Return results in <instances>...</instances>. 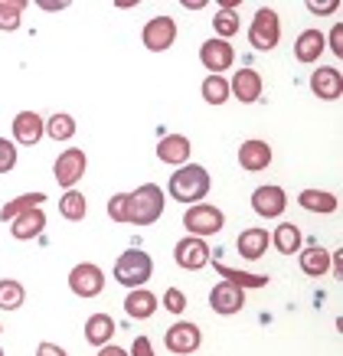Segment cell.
Masks as SVG:
<instances>
[{
	"label": "cell",
	"mask_w": 343,
	"mask_h": 356,
	"mask_svg": "<svg viewBox=\"0 0 343 356\" xmlns=\"http://www.w3.org/2000/svg\"><path fill=\"white\" fill-rule=\"evenodd\" d=\"M209 186H213V180H209L206 167H200V163H183V167H177V173H170L167 190H170V196L177 203L196 206L206 200Z\"/></svg>",
	"instance_id": "1"
},
{
	"label": "cell",
	"mask_w": 343,
	"mask_h": 356,
	"mask_svg": "<svg viewBox=\"0 0 343 356\" xmlns=\"http://www.w3.org/2000/svg\"><path fill=\"white\" fill-rule=\"evenodd\" d=\"M163 216V190L157 184H141L128 193V222L131 226H154Z\"/></svg>",
	"instance_id": "2"
},
{
	"label": "cell",
	"mask_w": 343,
	"mask_h": 356,
	"mask_svg": "<svg viewBox=\"0 0 343 356\" xmlns=\"http://www.w3.org/2000/svg\"><path fill=\"white\" fill-rule=\"evenodd\" d=\"M154 275V259H150L147 252H141V248H128V252H121L118 261H115V281L125 284V288H144Z\"/></svg>",
	"instance_id": "3"
},
{
	"label": "cell",
	"mask_w": 343,
	"mask_h": 356,
	"mask_svg": "<svg viewBox=\"0 0 343 356\" xmlns=\"http://www.w3.org/2000/svg\"><path fill=\"white\" fill-rule=\"evenodd\" d=\"M248 43L255 46L258 53H271L281 43V17L271 7H258L255 20L248 26Z\"/></svg>",
	"instance_id": "4"
},
{
	"label": "cell",
	"mask_w": 343,
	"mask_h": 356,
	"mask_svg": "<svg viewBox=\"0 0 343 356\" xmlns=\"http://www.w3.org/2000/svg\"><path fill=\"white\" fill-rule=\"evenodd\" d=\"M183 226H186V236H196V238L216 236L225 226V213L209 203H196L183 213Z\"/></svg>",
	"instance_id": "5"
},
{
	"label": "cell",
	"mask_w": 343,
	"mask_h": 356,
	"mask_svg": "<svg viewBox=\"0 0 343 356\" xmlns=\"http://www.w3.org/2000/svg\"><path fill=\"white\" fill-rule=\"evenodd\" d=\"M69 291L75 298H98L105 291V271L98 268L95 261H79L72 271H69Z\"/></svg>",
	"instance_id": "6"
},
{
	"label": "cell",
	"mask_w": 343,
	"mask_h": 356,
	"mask_svg": "<svg viewBox=\"0 0 343 356\" xmlns=\"http://www.w3.org/2000/svg\"><path fill=\"white\" fill-rule=\"evenodd\" d=\"M173 261H177L183 271H203L206 265L213 261V248L206 245V238L183 236L180 242L173 245Z\"/></svg>",
	"instance_id": "7"
},
{
	"label": "cell",
	"mask_w": 343,
	"mask_h": 356,
	"mask_svg": "<svg viewBox=\"0 0 343 356\" xmlns=\"http://www.w3.org/2000/svg\"><path fill=\"white\" fill-rule=\"evenodd\" d=\"M86 167H88V157L82 147H65L53 163V177L56 184L63 186V190H72L82 177H86Z\"/></svg>",
	"instance_id": "8"
},
{
	"label": "cell",
	"mask_w": 343,
	"mask_h": 356,
	"mask_svg": "<svg viewBox=\"0 0 343 356\" xmlns=\"http://www.w3.org/2000/svg\"><path fill=\"white\" fill-rule=\"evenodd\" d=\"M200 343H203V330H200L193 321H177V324L167 327V334H163V346H167V353H173V356L196 353Z\"/></svg>",
	"instance_id": "9"
},
{
	"label": "cell",
	"mask_w": 343,
	"mask_h": 356,
	"mask_svg": "<svg viewBox=\"0 0 343 356\" xmlns=\"http://www.w3.org/2000/svg\"><path fill=\"white\" fill-rule=\"evenodd\" d=\"M141 43L150 53H167L177 43V20L173 17H150L141 30Z\"/></svg>",
	"instance_id": "10"
},
{
	"label": "cell",
	"mask_w": 343,
	"mask_h": 356,
	"mask_svg": "<svg viewBox=\"0 0 343 356\" xmlns=\"http://www.w3.org/2000/svg\"><path fill=\"white\" fill-rule=\"evenodd\" d=\"M200 63H203V69H209V76H223L225 69H232V63H236V49H232V43L213 36L200 46Z\"/></svg>",
	"instance_id": "11"
},
{
	"label": "cell",
	"mask_w": 343,
	"mask_h": 356,
	"mask_svg": "<svg viewBox=\"0 0 343 356\" xmlns=\"http://www.w3.org/2000/svg\"><path fill=\"white\" fill-rule=\"evenodd\" d=\"M252 209H255L262 219H278L285 209H288V193L275 184H265L258 186L252 193Z\"/></svg>",
	"instance_id": "12"
},
{
	"label": "cell",
	"mask_w": 343,
	"mask_h": 356,
	"mask_svg": "<svg viewBox=\"0 0 343 356\" xmlns=\"http://www.w3.org/2000/svg\"><path fill=\"white\" fill-rule=\"evenodd\" d=\"M13 144H23V147H36L46 134V118L36 115V111H20L13 118Z\"/></svg>",
	"instance_id": "13"
},
{
	"label": "cell",
	"mask_w": 343,
	"mask_h": 356,
	"mask_svg": "<svg viewBox=\"0 0 343 356\" xmlns=\"http://www.w3.org/2000/svg\"><path fill=\"white\" fill-rule=\"evenodd\" d=\"M209 307L216 314H223V317H232L246 307V291L236 288V284H229V281H219L213 291H209Z\"/></svg>",
	"instance_id": "14"
},
{
	"label": "cell",
	"mask_w": 343,
	"mask_h": 356,
	"mask_svg": "<svg viewBox=\"0 0 343 356\" xmlns=\"http://www.w3.org/2000/svg\"><path fill=\"white\" fill-rule=\"evenodd\" d=\"M311 92L321 102H337L343 92V76L337 65H321V69H314L311 76Z\"/></svg>",
	"instance_id": "15"
},
{
	"label": "cell",
	"mask_w": 343,
	"mask_h": 356,
	"mask_svg": "<svg viewBox=\"0 0 343 356\" xmlns=\"http://www.w3.org/2000/svg\"><path fill=\"white\" fill-rule=\"evenodd\" d=\"M190 154H193V144H190L186 134H167V138L157 144V161L167 163V167L190 163Z\"/></svg>",
	"instance_id": "16"
},
{
	"label": "cell",
	"mask_w": 343,
	"mask_h": 356,
	"mask_svg": "<svg viewBox=\"0 0 343 356\" xmlns=\"http://www.w3.org/2000/svg\"><path fill=\"white\" fill-rule=\"evenodd\" d=\"M229 95L239 98L242 105H255L262 98V76L255 69H239L232 76V82H229Z\"/></svg>",
	"instance_id": "17"
},
{
	"label": "cell",
	"mask_w": 343,
	"mask_h": 356,
	"mask_svg": "<svg viewBox=\"0 0 343 356\" xmlns=\"http://www.w3.org/2000/svg\"><path fill=\"white\" fill-rule=\"evenodd\" d=\"M239 163H242V170L248 173H262L271 167V144L265 140H242V147H239Z\"/></svg>",
	"instance_id": "18"
},
{
	"label": "cell",
	"mask_w": 343,
	"mask_h": 356,
	"mask_svg": "<svg viewBox=\"0 0 343 356\" xmlns=\"http://www.w3.org/2000/svg\"><path fill=\"white\" fill-rule=\"evenodd\" d=\"M157 311H161V301H157V294H150L147 288H134V291H128V298H125V314H128L131 321H150Z\"/></svg>",
	"instance_id": "19"
},
{
	"label": "cell",
	"mask_w": 343,
	"mask_h": 356,
	"mask_svg": "<svg viewBox=\"0 0 343 356\" xmlns=\"http://www.w3.org/2000/svg\"><path fill=\"white\" fill-rule=\"evenodd\" d=\"M269 245H271V232H269V229H262V226L246 229V232H239V238H236L239 255H242V259H248V261L262 259V255L269 252Z\"/></svg>",
	"instance_id": "20"
},
{
	"label": "cell",
	"mask_w": 343,
	"mask_h": 356,
	"mask_svg": "<svg viewBox=\"0 0 343 356\" xmlns=\"http://www.w3.org/2000/svg\"><path fill=\"white\" fill-rule=\"evenodd\" d=\"M43 229H46V213H43V206H40V209H30V213H23V216L13 219L10 236L17 238V242H30V238L43 236Z\"/></svg>",
	"instance_id": "21"
},
{
	"label": "cell",
	"mask_w": 343,
	"mask_h": 356,
	"mask_svg": "<svg viewBox=\"0 0 343 356\" xmlns=\"http://www.w3.org/2000/svg\"><path fill=\"white\" fill-rule=\"evenodd\" d=\"M324 33L321 30H304L298 33V40H294V59L304 65H314L317 59L324 56Z\"/></svg>",
	"instance_id": "22"
},
{
	"label": "cell",
	"mask_w": 343,
	"mask_h": 356,
	"mask_svg": "<svg viewBox=\"0 0 343 356\" xmlns=\"http://www.w3.org/2000/svg\"><path fill=\"white\" fill-rule=\"evenodd\" d=\"M298 265L301 271L308 275V278H324L327 271H330V252L321 245H311V248H304L298 255Z\"/></svg>",
	"instance_id": "23"
},
{
	"label": "cell",
	"mask_w": 343,
	"mask_h": 356,
	"mask_svg": "<svg viewBox=\"0 0 343 356\" xmlns=\"http://www.w3.org/2000/svg\"><path fill=\"white\" fill-rule=\"evenodd\" d=\"M209 265H216V275H219V278L229 281V284H236V288H242V291H248V288H265V284H269V275H248V271L229 268V265H223L219 259H213Z\"/></svg>",
	"instance_id": "24"
},
{
	"label": "cell",
	"mask_w": 343,
	"mask_h": 356,
	"mask_svg": "<svg viewBox=\"0 0 343 356\" xmlns=\"http://www.w3.org/2000/svg\"><path fill=\"white\" fill-rule=\"evenodd\" d=\"M86 340H88V346H105L115 340V321H111V314H92L88 317Z\"/></svg>",
	"instance_id": "25"
},
{
	"label": "cell",
	"mask_w": 343,
	"mask_h": 356,
	"mask_svg": "<svg viewBox=\"0 0 343 356\" xmlns=\"http://www.w3.org/2000/svg\"><path fill=\"white\" fill-rule=\"evenodd\" d=\"M46 200V193H23L17 196V200H10V203L0 206V222H7L10 226L17 216H23V213H30V209H40Z\"/></svg>",
	"instance_id": "26"
},
{
	"label": "cell",
	"mask_w": 343,
	"mask_h": 356,
	"mask_svg": "<svg viewBox=\"0 0 343 356\" xmlns=\"http://www.w3.org/2000/svg\"><path fill=\"white\" fill-rule=\"evenodd\" d=\"M301 242H304V236H301V229L294 226V222H281V226H275V232H271V245L278 248L281 255H298Z\"/></svg>",
	"instance_id": "27"
},
{
	"label": "cell",
	"mask_w": 343,
	"mask_h": 356,
	"mask_svg": "<svg viewBox=\"0 0 343 356\" xmlns=\"http://www.w3.org/2000/svg\"><path fill=\"white\" fill-rule=\"evenodd\" d=\"M298 203L301 209H308V213H337V196L327 193V190H301L298 193Z\"/></svg>",
	"instance_id": "28"
},
{
	"label": "cell",
	"mask_w": 343,
	"mask_h": 356,
	"mask_svg": "<svg viewBox=\"0 0 343 356\" xmlns=\"http://www.w3.org/2000/svg\"><path fill=\"white\" fill-rule=\"evenodd\" d=\"M59 216L69 219V222H82L88 216V200L79 190H65L63 200H59Z\"/></svg>",
	"instance_id": "29"
},
{
	"label": "cell",
	"mask_w": 343,
	"mask_h": 356,
	"mask_svg": "<svg viewBox=\"0 0 343 356\" xmlns=\"http://www.w3.org/2000/svg\"><path fill=\"white\" fill-rule=\"evenodd\" d=\"M26 301V288L13 278H0V311H20Z\"/></svg>",
	"instance_id": "30"
},
{
	"label": "cell",
	"mask_w": 343,
	"mask_h": 356,
	"mask_svg": "<svg viewBox=\"0 0 343 356\" xmlns=\"http://www.w3.org/2000/svg\"><path fill=\"white\" fill-rule=\"evenodd\" d=\"M200 92H203L206 105H225V102L232 98L229 95V79H223V76H206Z\"/></svg>",
	"instance_id": "31"
},
{
	"label": "cell",
	"mask_w": 343,
	"mask_h": 356,
	"mask_svg": "<svg viewBox=\"0 0 343 356\" xmlns=\"http://www.w3.org/2000/svg\"><path fill=\"white\" fill-rule=\"evenodd\" d=\"M46 134L53 140H72L75 138V118L72 115H65V111H56L53 118H46Z\"/></svg>",
	"instance_id": "32"
},
{
	"label": "cell",
	"mask_w": 343,
	"mask_h": 356,
	"mask_svg": "<svg viewBox=\"0 0 343 356\" xmlns=\"http://www.w3.org/2000/svg\"><path fill=\"white\" fill-rule=\"evenodd\" d=\"M242 20H239V13L232 7H219V13L213 17V30H216V40H229V36H236Z\"/></svg>",
	"instance_id": "33"
},
{
	"label": "cell",
	"mask_w": 343,
	"mask_h": 356,
	"mask_svg": "<svg viewBox=\"0 0 343 356\" xmlns=\"http://www.w3.org/2000/svg\"><path fill=\"white\" fill-rule=\"evenodd\" d=\"M23 7H26L23 0H0V30H3V33L20 30Z\"/></svg>",
	"instance_id": "34"
},
{
	"label": "cell",
	"mask_w": 343,
	"mask_h": 356,
	"mask_svg": "<svg viewBox=\"0 0 343 356\" xmlns=\"http://www.w3.org/2000/svg\"><path fill=\"white\" fill-rule=\"evenodd\" d=\"M161 307H167L170 314H183L186 311V294H183L180 288H167L161 298Z\"/></svg>",
	"instance_id": "35"
},
{
	"label": "cell",
	"mask_w": 343,
	"mask_h": 356,
	"mask_svg": "<svg viewBox=\"0 0 343 356\" xmlns=\"http://www.w3.org/2000/svg\"><path fill=\"white\" fill-rule=\"evenodd\" d=\"M108 216L115 222H128V193H115L108 200Z\"/></svg>",
	"instance_id": "36"
},
{
	"label": "cell",
	"mask_w": 343,
	"mask_h": 356,
	"mask_svg": "<svg viewBox=\"0 0 343 356\" xmlns=\"http://www.w3.org/2000/svg\"><path fill=\"white\" fill-rule=\"evenodd\" d=\"M17 167V147L10 138H0V173H10Z\"/></svg>",
	"instance_id": "37"
},
{
	"label": "cell",
	"mask_w": 343,
	"mask_h": 356,
	"mask_svg": "<svg viewBox=\"0 0 343 356\" xmlns=\"http://www.w3.org/2000/svg\"><path fill=\"white\" fill-rule=\"evenodd\" d=\"M324 43H327V46H330V49H333V56H343V30H340V23L333 26V30H330V36H327Z\"/></svg>",
	"instance_id": "38"
},
{
	"label": "cell",
	"mask_w": 343,
	"mask_h": 356,
	"mask_svg": "<svg viewBox=\"0 0 343 356\" xmlns=\"http://www.w3.org/2000/svg\"><path fill=\"white\" fill-rule=\"evenodd\" d=\"M128 356H154V346H150L147 337H134V343H131V353Z\"/></svg>",
	"instance_id": "39"
},
{
	"label": "cell",
	"mask_w": 343,
	"mask_h": 356,
	"mask_svg": "<svg viewBox=\"0 0 343 356\" xmlns=\"http://www.w3.org/2000/svg\"><path fill=\"white\" fill-rule=\"evenodd\" d=\"M308 10H311V13H337V10H340V0H330V3H317V0H308Z\"/></svg>",
	"instance_id": "40"
},
{
	"label": "cell",
	"mask_w": 343,
	"mask_h": 356,
	"mask_svg": "<svg viewBox=\"0 0 343 356\" xmlns=\"http://www.w3.org/2000/svg\"><path fill=\"white\" fill-rule=\"evenodd\" d=\"M36 356H69L63 350V346H56V343H49V340H43V343L36 346Z\"/></svg>",
	"instance_id": "41"
},
{
	"label": "cell",
	"mask_w": 343,
	"mask_h": 356,
	"mask_svg": "<svg viewBox=\"0 0 343 356\" xmlns=\"http://www.w3.org/2000/svg\"><path fill=\"white\" fill-rule=\"evenodd\" d=\"M98 356H128V350H121L115 343H105V346H98Z\"/></svg>",
	"instance_id": "42"
},
{
	"label": "cell",
	"mask_w": 343,
	"mask_h": 356,
	"mask_svg": "<svg viewBox=\"0 0 343 356\" xmlns=\"http://www.w3.org/2000/svg\"><path fill=\"white\" fill-rule=\"evenodd\" d=\"M183 7H186V10H200V7H203V0H183Z\"/></svg>",
	"instance_id": "43"
},
{
	"label": "cell",
	"mask_w": 343,
	"mask_h": 356,
	"mask_svg": "<svg viewBox=\"0 0 343 356\" xmlns=\"http://www.w3.org/2000/svg\"><path fill=\"white\" fill-rule=\"evenodd\" d=\"M0 334H3V324H0Z\"/></svg>",
	"instance_id": "44"
},
{
	"label": "cell",
	"mask_w": 343,
	"mask_h": 356,
	"mask_svg": "<svg viewBox=\"0 0 343 356\" xmlns=\"http://www.w3.org/2000/svg\"><path fill=\"white\" fill-rule=\"evenodd\" d=\"M0 356H3V350H0Z\"/></svg>",
	"instance_id": "45"
}]
</instances>
